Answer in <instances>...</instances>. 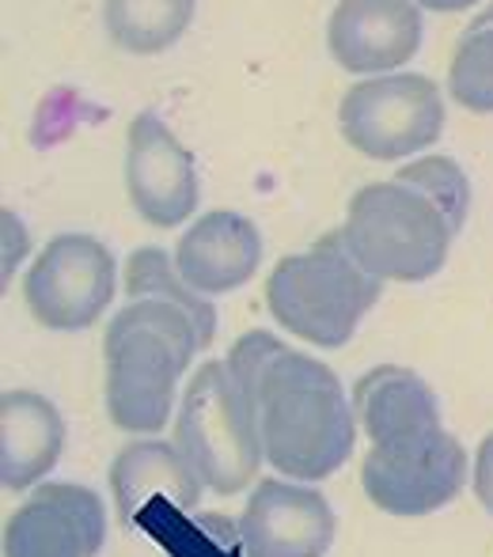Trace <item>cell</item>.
Masks as SVG:
<instances>
[{"label": "cell", "instance_id": "1", "mask_svg": "<svg viewBox=\"0 0 493 557\" xmlns=\"http://www.w3.org/2000/svg\"><path fill=\"white\" fill-rule=\"evenodd\" d=\"M229 368L255 410L262 455L278 474L323 482L338 474L357 447V413L331 364L250 331L232 345Z\"/></svg>", "mask_w": 493, "mask_h": 557}, {"label": "cell", "instance_id": "2", "mask_svg": "<svg viewBox=\"0 0 493 557\" xmlns=\"http://www.w3.org/2000/svg\"><path fill=\"white\" fill-rule=\"evenodd\" d=\"M471 213V178L452 156L406 160L387 183H369L349 198L346 235L361 265L398 285L436 277Z\"/></svg>", "mask_w": 493, "mask_h": 557}, {"label": "cell", "instance_id": "3", "mask_svg": "<svg viewBox=\"0 0 493 557\" xmlns=\"http://www.w3.org/2000/svg\"><path fill=\"white\" fill-rule=\"evenodd\" d=\"M201 352L194 319L178 304L140 296L122 304L103 334L107 418L133 436H152L168 425L178 380Z\"/></svg>", "mask_w": 493, "mask_h": 557}, {"label": "cell", "instance_id": "4", "mask_svg": "<svg viewBox=\"0 0 493 557\" xmlns=\"http://www.w3.org/2000/svg\"><path fill=\"white\" fill-rule=\"evenodd\" d=\"M383 281L349 250L346 235L326 232L300 255H285L266 277L273 323L316 349H342L380 304Z\"/></svg>", "mask_w": 493, "mask_h": 557}, {"label": "cell", "instance_id": "5", "mask_svg": "<svg viewBox=\"0 0 493 557\" xmlns=\"http://www.w3.org/2000/svg\"><path fill=\"white\" fill-rule=\"evenodd\" d=\"M175 444L217 497H236L258 482V467L266 462L262 441L229 360H206L190 375L178 398Z\"/></svg>", "mask_w": 493, "mask_h": 557}, {"label": "cell", "instance_id": "6", "mask_svg": "<svg viewBox=\"0 0 493 557\" xmlns=\"http://www.w3.org/2000/svg\"><path fill=\"white\" fill-rule=\"evenodd\" d=\"M444 91L433 76L383 73L365 76L342 96L338 133L365 160L395 163L429 152L444 137Z\"/></svg>", "mask_w": 493, "mask_h": 557}, {"label": "cell", "instance_id": "7", "mask_svg": "<svg viewBox=\"0 0 493 557\" xmlns=\"http://www.w3.org/2000/svg\"><path fill=\"white\" fill-rule=\"evenodd\" d=\"M119 288V265L99 235L61 232L23 277L30 319L53 334H81L107 315Z\"/></svg>", "mask_w": 493, "mask_h": 557}, {"label": "cell", "instance_id": "8", "mask_svg": "<svg viewBox=\"0 0 493 557\" xmlns=\"http://www.w3.org/2000/svg\"><path fill=\"white\" fill-rule=\"evenodd\" d=\"M365 497L387 516H429L467 485V451L448 429L398 447H369L361 462Z\"/></svg>", "mask_w": 493, "mask_h": 557}, {"label": "cell", "instance_id": "9", "mask_svg": "<svg viewBox=\"0 0 493 557\" xmlns=\"http://www.w3.org/2000/svg\"><path fill=\"white\" fill-rule=\"evenodd\" d=\"M125 194L133 213L152 227H178L198 213V160L156 111H137L130 117Z\"/></svg>", "mask_w": 493, "mask_h": 557}, {"label": "cell", "instance_id": "10", "mask_svg": "<svg viewBox=\"0 0 493 557\" xmlns=\"http://www.w3.org/2000/svg\"><path fill=\"white\" fill-rule=\"evenodd\" d=\"M103 543V500L76 482H38L4 528V557H99Z\"/></svg>", "mask_w": 493, "mask_h": 557}, {"label": "cell", "instance_id": "11", "mask_svg": "<svg viewBox=\"0 0 493 557\" xmlns=\"http://www.w3.org/2000/svg\"><path fill=\"white\" fill-rule=\"evenodd\" d=\"M334 508L311 482L258 478L250 490L239 539L247 557H323L334 543Z\"/></svg>", "mask_w": 493, "mask_h": 557}, {"label": "cell", "instance_id": "12", "mask_svg": "<svg viewBox=\"0 0 493 557\" xmlns=\"http://www.w3.org/2000/svg\"><path fill=\"white\" fill-rule=\"evenodd\" d=\"M426 38V20L414 0H338L326 20V50L338 69L383 76L410 65Z\"/></svg>", "mask_w": 493, "mask_h": 557}, {"label": "cell", "instance_id": "13", "mask_svg": "<svg viewBox=\"0 0 493 557\" xmlns=\"http://www.w3.org/2000/svg\"><path fill=\"white\" fill-rule=\"evenodd\" d=\"M111 493L125 528L145 531L171 512H194L206 482L175 441H133L111 462Z\"/></svg>", "mask_w": 493, "mask_h": 557}, {"label": "cell", "instance_id": "14", "mask_svg": "<svg viewBox=\"0 0 493 557\" xmlns=\"http://www.w3.org/2000/svg\"><path fill=\"white\" fill-rule=\"evenodd\" d=\"M175 265L198 293H236L262 265V232L236 209H209L175 243Z\"/></svg>", "mask_w": 493, "mask_h": 557}, {"label": "cell", "instance_id": "15", "mask_svg": "<svg viewBox=\"0 0 493 557\" xmlns=\"http://www.w3.org/2000/svg\"><path fill=\"white\" fill-rule=\"evenodd\" d=\"M369 447H398L444 429L436 391L403 364H380L349 391Z\"/></svg>", "mask_w": 493, "mask_h": 557}, {"label": "cell", "instance_id": "16", "mask_svg": "<svg viewBox=\"0 0 493 557\" xmlns=\"http://www.w3.org/2000/svg\"><path fill=\"white\" fill-rule=\"evenodd\" d=\"M65 451V418L46 395L12 387L0 395V482L23 493L46 482Z\"/></svg>", "mask_w": 493, "mask_h": 557}, {"label": "cell", "instance_id": "17", "mask_svg": "<svg viewBox=\"0 0 493 557\" xmlns=\"http://www.w3.org/2000/svg\"><path fill=\"white\" fill-rule=\"evenodd\" d=\"M198 0H103V30L122 53L156 58L183 42Z\"/></svg>", "mask_w": 493, "mask_h": 557}, {"label": "cell", "instance_id": "18", "mask_svg": "<svg viewBox=\"0 0 493 557\" xmlns=\"http://www.w3.org/2000/svg\"><path fill=\"white\" fill-rule=\"evenodd\" d=\"M122 288L130 300H140V296H156V300H171L194 319L201 337V349H209L217 337V308L213 296L198 293L190 281L178 273L175 255H168L163 247H137L130 258H125L122 270Z\"/></svg>", "mask_w": 493, "mask_h": 557}, {"label": "cell", "instance_id": "19", "mask_svg": "<svg viewBox=\"0 0 493 557\" xmlns=\"http://www.w3.org/2000/svg\"><path fill=\"white\" fill-rule=\"evenodd\" d=\"M448 96L471 114H493V4L467 23L452 50Z\"/></svg>", "mask_w": 493, "mask_h": 557}, {"label": "cell", "instance_id": "20", "mask_svg": "<svg viewBox=\"0 0 493 557\" xmlns=\"http://www.w3.org/2000/svg\"><path fill=\"white\" fill-rule=\"evenodd\" d=\"M471 485H474V497H479V505L493 516V433L479 444V451H474Z\"/></svg>", "mask_w": 493, "mask_h": 557}, {"label": "cell", "instance_id": "21", "mask_svg": "<svg viewBox=\"0 0 493 557\" xmlns=\"http://www.w3.org/2000/svg\"><path fill=\"white\" fill-rule=\"evenodd\" d=\"M23 255H27V227H23V221L12 209H4V281L23 262Z\"/></svg>", "mask_w": 493, "mask_h": 557}, {"label": "cell", "instance_id": "22", "mask_svg": "<svg viewBox=\"0 0 493 557\" xmlns=\"http://www.w3.org/2000/svg\"><path fill=\"white\" fill-rule=\"evenodd\" d=\"M421 12H436V15H456V12H467L474 8L479 0H414Z\"/></svg>", "mask_w": 493, "mask_h": 557}]
</instances>
